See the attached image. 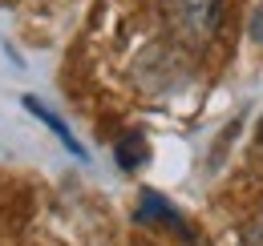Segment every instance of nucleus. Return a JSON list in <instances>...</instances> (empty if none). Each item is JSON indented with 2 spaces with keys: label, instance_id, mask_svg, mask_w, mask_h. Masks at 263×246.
I'll list each match as a JSON object with an SVG mask.
<instances>
[{
  "label": "nucleus",
  "instance_id": "obj_1",
  "mask_svg": "<svg viewBox=\"0 0 263 246\" xmlns=\"http://www.w3.org/2000/svg\"><path fill=\"white\" fill-rule=\"evenodd\" d=\"M162 20L178 49L202 53L223 25V0H162Z\"/></svg>",
  "mask_w": 263,
  "mask_h": 246
},
{
  "label": "nucleus",
  "instance_id": "obj_2",
  "mask_svg": "<svg viewBox=\"0 0 263 246\" xmlns=\"http://www.w3.org/2000/svg\"><path fill=\"white\" fill-rule=\"evenodd\" d=\"M134 222H138V226H166V230H174L182 242H191V226H186V222H182V214L166 202L162 194H154V190H142V194H138Z\"/></svg>",
  "mask_w": 263,
  "mask_h": 246
},
{
  "label": "nucleus",
  "instance_id": "obj_3",
  "mask_svg": "<svg viewBox=\"0 0 263 246\" xmlns=\"http://www.w3.org/2000/svg\"><path fill=\"white\" fill-rule=\"evenodd\" d=\"M21 105H25V109H29V113H33V117L45 125V129H53V133H57V141H61V146H65L73 157H81V161H85V146H81V141L73 137V129H69V125L61 121V117H57V113H53V109H49V105L41 101V97L25 93V97H21Z\"/></svg>",
  "mask_w": 263,
  "mask_h": 246
},
{
  "label": "nucleus",
  "instance_id": "obj_4",
  "mask_svg": "<svg viewBox=\"0 0 263 246\" xmlns=\"http://www.w3.org/2000/svg\"><path fill=\"white\" fill-rule=\"evenodd\" d=\"M114 157H118V166H122V170H138V166L150 157V146H146V137H142V133H126V137L118 141Z\"/></svg>",
  "mask_w": 263,
  "mask_h": 246
},
{
  "label": "nucleus",
  "instance_id": "obj_5",
  "mask_svg": "<svg viewBox=\"0 0 263 246\" xmlns=\"http://www.w3.org/2000/svg\"><path fill=\"white\" fill-rule=\"evenodd\" d=\"M239 246H263V218H259V222H251V226L239 234Z\"/></svg>",
  "mask_w": 263,
  "mask_h": 246
},
{
  "label": "nucleus",
  "instance_id": "obj_6",
  "mask_svg": "<svg viewBox=\"0 0 263 246\" xmlns=\"http://www.w3.org/2000/svg\"><path fill=\"white\" fill-rule=\"evenodd\" d=\"M247 32H251V40H259V45H263V4L251 12V25H247Z\"/></svg>",
  "mask_w": 263,
  "mask_h": 246
},
{
  "label": "nucleus",
  "instance_id": "obj_7",
  "mask_svg": "<svg viewBox=\"0 0 263 246\" xmlns=\"http://www.w3.org/2000/svg\"><path fill=\"white\" fill-rule=\"evenodd\" d=\"M255 137H259V146H263V121H259V129H255Z\"/></svg>",
  "mask_w": 263,
  "mask_h": 246
},
{
  "label": "nucleus",
  "instance_id": "obj_8",
  "mask_svg": "<svg viewBox=\"0 0 263 246\" xmlns=\"http://www.w3.org/2000/svg\"><path fill=\"white\" fill-rule=\"evenodd\" d=\"M134 246H154V242H134Z\"/></svg>",
  "mask_w": 263,
  "mask_h": 246
}]
</instances>
